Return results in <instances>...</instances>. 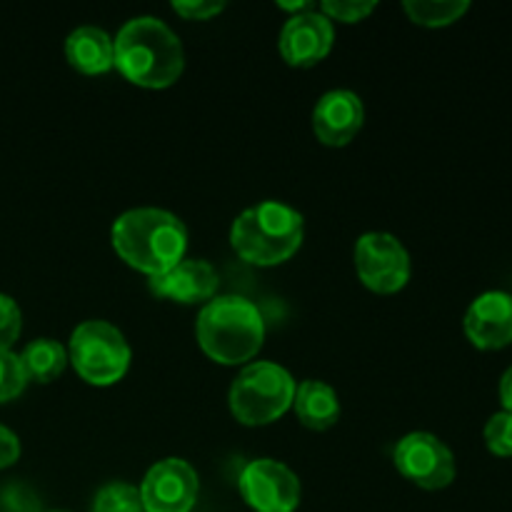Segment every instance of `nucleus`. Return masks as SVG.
Listing matches in <instances>:
<instances>
[{
	"instance_id": "obj_22",
	"label": "nucleus",
	"mask_w": 512,
	"mask_h": 512,
	"mask_svg": "<svg viewBox=\"0 0 512 512\" xmlns=\"http://www.w3.org/2000/svg\"><path fill=\"white\" fill-rule=\"evenodd\" d=\"M23 313L10 295L0 293V350H10L20 338Z\"/></svg>"
},
{
	"instance_id": "obj_10",
	"label": "nucleus",
	"mask_w": 512,
	"mask_h": 512,
	"mask_svg": "<svg viewBox=\"0 0 512 512\" xmlns=\"http://www.w3.org/2000/svg\"><path fill=\"white\" fill-rule=\"evenodd\" d=\"M198 488V473L188 460L165 458L145 473L138 490L145 512H190Z\"/></svg>"
},
{
	"instance_id": "obj_1",
	"label": "nucleus",
	"mask_w": 512,
	"mask_h": 512,
	"mask_svg": "<svg viewBox=\"0 0 512 512\" xmlns=\"http://www.w3.org/2000/svg\"><path fill=\"white\" fill-rule=\"evenodd\" d=\"M115 68L140 88H168L183 75V43L165 20L155 15L130 18L118 30Z\"/></svg>"
},
{
	"instance_id": "obj_15",
	"label": "nucleus",
	"mask_w": 512,
	"mask_h": 512,
	"mask_svg": "<svg viewBox=\"0 0 512 512\" xmlns=\"http://www.w3.org/2000/svg\"><path fill=\"white\" fill-rule=\"evenodd\" d=\"M65 58L75 70L85 75L108 73L110 68H115L113 38L95 25L75 28L65 40Z\"/></svg>"
},
{
	"instance_id": "obj_23",
	"label": "nucleus",
	"mask_w": 512,
	"mask_h": 512,
	"mask_svg": "<svg viewBox=\"0 0 512 512\" xmlns=\"http://www.w3.org/2000/svg\"><path fill=\"white\" fill-rule=\"evenodd\" d=\"M375 10V3H363V0H325L320 5V13L330 20H343V23H358L368 18Z\"/></svg>"
},
{
	"instance_id": "obj_9",
	"label": "nucleus",
	"mask_w": 512,
	"mask_h": 512,
	"mask_svg": "<svg viewBox=\"0 0 512 512\" xmlns=\"http://www.w3.org/2000/svg\"><path fill=\"white\" fill-rule=\"evenodd\" d=\"M240 495L255 512H293L300 505V480L288 465L260 458L243 468Z\"/></svg>"
},
{
	"instance_id": "obj_11",
	"label": "nucleus",
	"mask_w": 512,
	"mask_h": 512,
	"mask_svg": "<svg viewBox=\"0 0 512 512\" xmlns=\"http://www.w3.org/2000/svg\"><path fill=\"white\" fill-rule=\"evenodd\" d=\"M335 43L333 20L318 8L293 15L280 33V53L293 68H310L330 53Z\"/></svg>"
},
{
	"instance_id": "obj_19",
	"label": "nucleus",
	"mask_w": 512,
	"mask_h": 512,
	"mask_svg": "<svg viewBox=\"0 0 512 512\" xmlns=\"http://www.w3.org/2000/svg\"><path fill=\"white\" fill-rule=\"evenodd\" d=\"M90 512H145L143 500H140V490L130 483H115L103 485L95 493L93 508Z\"/></svg>"
},
{
	"instance_id": "obj_13",
	"label": "nucleus",
	"mask_w": 512,
	"mask_h": 512,
	"mask_svg": "<svg viewBox=\"0 0 512 512\" xmlns=\"http://www.w3.org/2000/svg\"><path fill=\"white\" fill-rule=\"evenodd\" d=\"M365 123L363 100L353 90H328L315 103L313 130L318 140L330 148L348 145L360 133Z\"/></svg>"
},
{
	"instance_id": "obj_5",
	"label": "nucleus",
	"mask_w": 512,
	"mask_h": 512,
	"mask_svg": "<svg viewBox=\"0 0 512 512\" xmlns=\"http://www.w3.org/2000/svg\"><path fill=\"white\" fill-rule=\"evenodd\" d=\"M295 400V380L275 363H250L228 393L230 413L243 425H268L283 418Z\"/></svg>"
},
{
	"instance_id": "obj_24",
	"label": "nucleus",
	"mask_w": 512,
	"mask_h": 512,
	"mask_svg": "<svg viewBox=\"0 0 512 512\" xmlns=\"http://www.w3.org/2000/svg\"><path fill=\"white\" fill-rule=\"evenodd\" d=\"M173 10L185 20H208L225 10V0H173Z\"/></svg>"
},
{
	"instance_id": "obj_3",
	"label": "nucleus",
	"mask_w": 512,
	"mask_h": 512,
	"mask_svg": "<svg viewBox=\"0 0 512 512\" xmlns=\"http://www.w3.org/2000/svg\"><path fill=\"white\" fill-rule=\"evenodd\" d=\"M198 343L220 365H243L258 355L265 340V320L258 305L240 295L205 303L195 323Z\"/></svg>"
},
{
	"instance_id": "obj_18",
	"label": "nucleus",
	"mask_w": 512,
	"mask_h": 512,
	"mask_svg": "<svg viewBox=\"0 0 512 512\" xmlns=\"http://www.w3.org/2000/svg\"><path fill=\"white\" fill-rule=\"evenodd\" d=\"M403 8L413 23L443 28L463 18L470 10V3L468 0H405Z\"/></svg>"
},
{
	"instance_id": "obj_8",
	"label": "nucleus",
	"mask_w": 512,
	"mask_h": 512,
	"mask_svg": "<svg viewBox=\"0 0 512 512\" xmlns=\"http://www.w3.org/2000/svg\"><path fill=\"white\" fill-rule=\"evenodd\" d=\"M355 270L373 293H398L410 278V255L390 233H365L355 245Z\"/></svg>"
},
{
	"instance_id": "obj_4",
	"label": "nucleus",
	"mask_w": 512,
	"mask_h": 512,
	"mask_svg": "<svg viewBox=\"0 0 512 512\" xmlns=\"http://www.w3.org/2000/svg\"><path fill=\"white\" fill-rule=\"evenodd\" d=\"M303 215L278 200L243 210L230 228L235 253L253 265H280L303 245Z\"/></svg>"
},
{
	"instance_id": "obj_2",
	"label": "nucleus",
	"mask_w": 512,
	"mask_h": 512,
	"mask_svg": "<svg viewBox=\"0 0 512 512\" xmlns=\"http://www.w3.org/2000/svg\"><path fill=\"white\" fill-rule=\"evenodd\" d=\"M110 238L115 253L148 278L178 265L188 250V230L183 220L163 208L128 210L113 223Z\"/></svg>"
},
{
	"instance_id": "obj_14",
	"label": "nucleus",
	"mask_w": 512,
	"mask_h": 512,
	"mask_svg": "<svg viewBox=\"0 0 512 512\" xmlns=\"http://www.w3.org/2000/svg\"><path fill=\"white\" fill-rule=\"evenodd\" d=\"M148 288L155 298L175 300V303H208L218 290V273L210 263L195 258H183L165 273L153 275Z\"/></svg>"
},
{
	"instance_id": "obj_6",
	"label": "nucleus",
	"mask_w": 512,
	"mask_h": 512,
	"mask_svg": "<svg viewBox=\"0 0 512 512\" xmlns=\"http://www.w3.org/2000/svg\"><path fill=\"white\" fill-rule=\"evenodd\" d=\"M68 363L88 385H113L128 373L130 345L115 325L85 320L70 335Z\"/></svg>"
},
{
	"instance_id": "obj_16",
	"label": "nucleus",
	"mask_w": 512,
	"mask_h": 512,
	"mask_svg": "<svg viewBox=\"0 0 512 512\" xmlns=\"http://www.w3.org/2000/svg\"><path fill=\"white\" fill-rule=\"evenodd\" d=\"M295 413L310 430H328L340 418V400L335 388L323 380H303L295 388Z\"/></svg>"
},
{
	"instance_id": "obj_21",
	"label": "nucleus",
	"mask_w": 512,
	"mask_h": 512,
	"mask_svg": "<svg viewBox=\"0 0 512 512\" xmlns=\"http://www.w3.org/2000/svg\"><path fill=\"white\" fill-rule=\"evenodd\" d=\"M485 445L498 458H512V413L500 410L485 425Z\"/></svg>"
},
{
	"instance_id": "obj_25",
	"label": "nucleus",
	"mask_w": 512,
	"mask_h": 512,
	"mask_svg": "<svg viewBox=\"0 0 512 512\" xmlns=\"http://www.w3.org/2000/svg\"><path fill=\"white\" fill-rule=\"evenodd\" d=\"M20 458V440L10 428L0 425V470L10 468Z\"/></svg>"
},
{
	"instance_id": "obj_26",
	"label": "nucleus",
	"mask_w": 512,
	"mask_h": 512,
	"mask_svg": "<svg viewBox=\"0 0 512 512\" xmlns=\"http://www.w3.org/2000/svg\"><path fill=\"white\" fill-rule=\"evenodd\" d=\"M500 403H503V410L512 413V365L500 378Z\"/></svg>"
},
{
	"instance_id": "obj_17",
	"label": "nucleus",
	"mask_w": 512,
	"mask_h": 512,
	"mask_svg": "<svg viewBox=\"0 0 512 512\" xmlns=\"http://www.w3.org/2000/svg\"><path fill=\"white\" fill-rule=\"evenodd\" d=\"M20 363H23L28 380H35V383H50V380L63 375L65 365H68V350H65L58 340L38 338L33 340V343L25 345V350L20 353Z\"/></svg>"
},
{
	"instance_id": "obj_20",
	"label": "nucleus",
	"mask_w": 512,
	"mask_h": 512,
	"mask_svg": "<svg viewBox=\"0 0 512 512\" xmlns=\"http://www.w3.org/2000/svg\"><path fill=\"white\" fill-rule=\"evenodd\" d=\"M28 385V375H25L20 355L13 350H0V403L18 398Z\"/></svg>"
},
{
	"instance_id": "obj_7",
	"label": "nucleus",
	"mask_w": 512,
	"mask_h": 512,
	"mask_svg": "<svg viewBox=\"0 0 512 512\" xmlns=\"http://www.w3.org/2000/svg\"><path fill=\"white\" fill-rule=\"evenodd\" d=\"M395 468L403 478L423 490H443L455 480V455L438 435L410 433L393 453Z\"/></svg>"
},
{
	"instance_id": "obj_12",
	"label": "nucleus",
	"mask_w": 512,
	"mask_h": 512,
	"mask_svg": "<svg viewBox=\"0 0 512 512\" xmlns=\"http://www.w3.org/2000/svg\"><path fill=\"white\" fill-rule=\"evenodd\" d=\"M463 328L475 348H508L512 343V295L503 290L478 295L465 313Z\"/></svg>"
}]
</instances>
